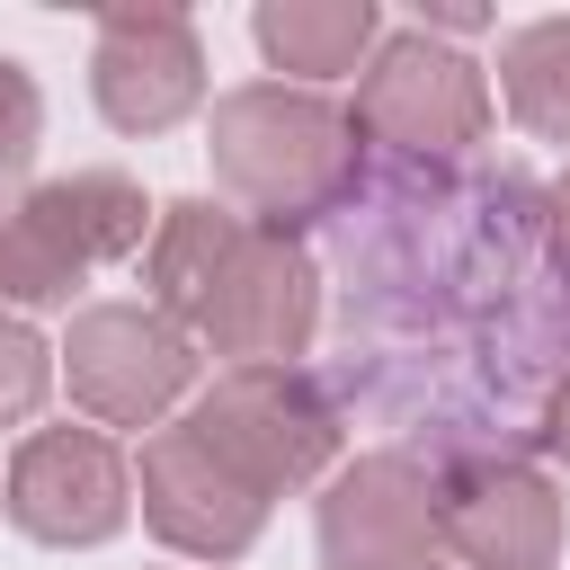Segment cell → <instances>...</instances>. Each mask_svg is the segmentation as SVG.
<instances>
[{
  "mask_svg": "<svg viewBox=\"0 0 570 570\" xmlns=\"http://www.w3.org/2000/svg\"><path fill=\"white\" fill-rule=\"evenodd\" d=\"M125 508H134V481L98 428H36L9 463V517L36 543H107Z\"/></svg>",
  "mask_w": 570,
  "mask_h": 570,
  "instance_id": "cell-11",
  "label": "cell"
},
{
  "mask_svg": "<svg viewBox=\"0 0 570 570\" xmlns=\"http://www.w3.org/2000/svg\"><path fill=\"white\" fill-rule=\"evenodd\" d=\"M89 89L98 116L116 134H169L196 98H205V45L178 9L142 0V9H98V45H89Z\"/></svg>",
  "mask_w": 570,
  "mask_h": 570,
  "instance_id": "cell-8",
  "label": "cell"
},
{
  "mask_svg": "<svg viewBox=\"0 0 570 570\" xmlns=\"http://www.w3.org/2000/svg\"><path fill=\"white\" fill-rule=\"evenodd\" d=\"M347 125H356V142H374L392 160H481L490 80H481V62L436 45L428 27H401L374 45Z\"/></svg>",
  "mask_w": 570,
  "mask_h": 570,
  "instance_id": "cell-3",
  "label": "cell"
},
{
  "mask_svg": "<svg viewBox=\"0 0 570 570\" xmlns=\"http://www.w3.org/2000/svg\"><path fill=\"white\" fill-rule=\"evenodd\" d=\"M214 178L249 205V223H330V205L347 196L356 178V125L312 98V89H285V80H249L232 98H214Z\"/></svg>",
  "mask_w": 570,
  "mask_h": 570,
  "instance_id": "cell-2",
  "label": "cell"
},
{
  "mask_svg": "<svg viewBox=\"0 0 570 570\" xmlns=\"http://www.w3.org/2000/svg\"><path fill=\"white\" fill-rule=\"evenodd\" d=\"M36 142H45V98H36V80L0 53V178H18V169L36 160Z\"/></svg>",
  "mask_w": 570,
  "mask_h": 570,
  "instance_id": "cell-17",
  "label": "cell"
},
{
  "mask_svg": "<svg viewBox=\"0 0 570 570\" xmlns=\"http://www.w3.org/2000/svg\"><path fill=\"white\" fill-rule=\"evenodd\" d=\"M338 392L428 472L517 463L570 383L552 187L490 160H356L330 205Z\"/></svg>",
  "mask_w": 570,
  "mask_h": 570,
  "instance_id": "cell-1",
  "label": "cell"
},
{
  "mask_svg": "<svg viewBox=\"0 0 570 570\" xmlns=\"http://www.w3.org/2000/svg\"><path fill=\"white\" fill-rule=\"evenodd\" d=\"M232 232H240V214L232 205H205V196H187V205L160 214V232H151V285H160V312L169 321L196 312V294H205L214 258L232 249Z\"/></svg>",
  "mask_w": 570,
  "mask_h": 570,
  "instance_id": "cell-15",
  "label": "cell"
},
{
  "mask_svg": "<svg viewBox=\"0 0 570 570\" xmlns=\"http://www.w3.org/2000/svg\"><path fill=\"white\" fill-rule=\"evenodd\" d=\"M45 383H53L45 338H36L27 321H9V312H0V428H9V419H27V410L45 401Z\"/></svg>",
  "mask_w": 570,
  "mask_h": 570,
  "instance_id": "cell-16",
  "label": "cell"
},
{
  "mask_svg": "<svg viewBox=\"0 0 570 570\" xmlns=\"http://www.w3.org/2000/svg\"><path fill=\"white\" fill-rule=\"evenodd\" d=\"M552 258H561V267H570V178H561V187H552Z\"/></svg>",
  "mask_w": 570,
  "mask_h": 570,
  "instance_id": "cell-18",
  "label": "cell"
},
{
  "mask_svg": "<svg viewBox=\"0 0 570 570\" xmlns=\"http://www.w3.org/2000/svg\"><path fill=\"white\" fill-rule=\"evenodd\" d=\"M499 98L534 142H570V18H534L499 45Z\"/></svg>",
  "mask_w": 570,
  "mask_h": 570,
  "instance_id": "cell-14",
  "label": "cell"
},
{
  "mask_svg": "<svg viewBox=\"0 0 570 570\" xmlns=\"http://www.w3.org/2000/svg\"><path fill=\"white\" fill-rule=\"evenodd\" d=\"M240 481H258L267 499L276 490H303L330 454H338V410H330V392L303 374V365H232L205 401H196V419H187Z\"/></svg>",
  "mask_w": 570,
  "mask_h": 570,
  "instance_id": "cell-6",
  "label": "cell"
},
{
  "mask_svg": "<svg viewBox=\"0 0 570 570\" xmlns=\"http://www.w3.org/2000/svg\"><path fill=\"white\" fill-rule=\"evenodd\" d=\"M312 321H321V276H312L303 240L240 214L232 249L214 258V276H205V294H196V312L178 330H196L232 365H294Z\"/></svg>",
  "mask_w": 570,
  "mask_h": 570,
  "instance_id": "cell-5",
  "label": "cell"
},
{
  "mask_svg": "<svg viewBox=\"0 0 570 570\" xmlns=\"http://www.w3.org/2000/svg\"><path fill=\"white\" fill-rule=\"evenodd\" d=\"M436 552V472L401 445L356 454L321 499V561L330 570H428Z\"/></svg>",
  "mask_w": 570,
  "mask_h": 570,
  "instance_id": "cell-9",
  "label": "cell"
},
{
  "mask_svg": "<svg viewBox=\"0 0 570 570\" xmlns=\"http://www.w3.org/2000/svg\"><path fill=\"white\" fill-rule=\"evenodd\" d=\"M142 517H151L160 543H178V552H196V561H232V552L258 543L267 490L240 481V472L178 419V428H160V436L142 445Z\"/></svg>",
  "mask_w": 570,
  "mask_h": 570,
  "instance_id": "cell-10",
  "label": "cell"
},
{
  "mask_svg": "<svg viewBox=\"0 0 570 570\" xmlns=\"http://www.w3.org/2000/svg\"><path fill=\"white\" fill-rule=\"evenodd\" d=\"M436 543L472 570H552L561 561V499L525 463L436 472Z\"/></svg>",
  "mask_w": 570,
  "mask_h": 570,
  "instance_id": "cell-12",
  "label": "cell"
},
{
  "mask_svg": "<svg viewBox=\"0 0 570 570\" xmlns=\"http://www.w3.org/2000/svg\"><path fill=\"white\" fill-rule=\"evenodd\" d=\"M543 445L570 463V383H561V401H552V428H543Z\"/></svg>",
  "mask_w": 570,
  "mask_h": 570,
  "instance_id": "cell-19",
  "label": "cell"
},
{
  "mask_svg": "<svg viewBox=\"0 0 570 570\" xmlns=\"http://www.w3.org/2000/svg\"><path fill=\"white\" fill-rule=\"evenodd\" d=\"M125 249H142V187L116 169L53 178L0 214V294L9 303H71V285Z\"/></svg>",
  "mask_w": 570,
  "mask_h": 570,
  "instance_id": "cell-4",
  "label": "cell"
},
{
  "mask_svg": "<svg viewBox=\"0 0 570 570\" xmlns=\"http://www.w3.org/2000/svg\"><path fill=\"white\" fill-rule=\"evenodd\" d=\"M62 365H71V401H80L89 419H107V428H151V419L187 392L196 347H187V330H178L169 312L89 303V312L71 321Z\"/></svg>",
  "mask_w": 570,
  "mask_h": 570,
  "instance_id": "cell-7",
  "label": "cell"
},
{
  "mask_svg": "<svg viewBox=\"0 0 570 570\" xmlns=\"http://www.w3.org/2000/svg\"><path fill=\"white\" fill-rule=\"evenodd\" d=\"M249 36H258V53H267L276 71L338 80V71L374 62V45H383V9H374V0H258Z\"/></svg>",
  "mask_w": 570,
  "mask_h": 570,
  "instance_id": "cell-13",
  "label": "cell"
}]
</instances>
